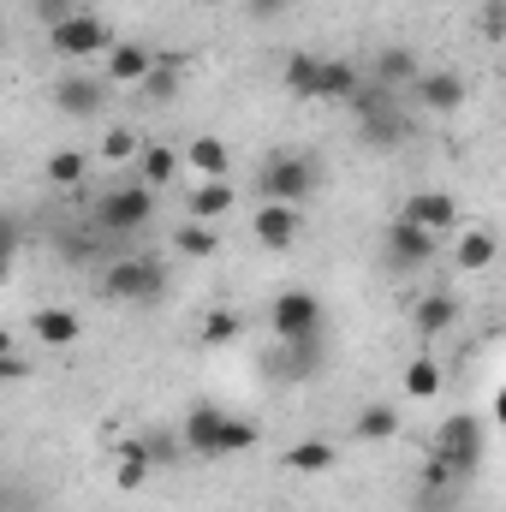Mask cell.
Segmentation results:
<instances>
[{"label": "cell", "mask_w": 506, "mask_h": 512, "mask_svg": "<svg viewBox=\"0 0 506 512\" xmlns=\"http://www.w3.org/2000/svg\"><path fill=\"white\" fill-rule=\"evenodd\" d=\"M179 447H185V459H239V453L262 447V429L239 411H221L215 399H197L179 423Z\"/></svg>", "instance_id": "1"}, {"label": "cell", "mask_w": 506, "mask_h": 512, "mask_svg": "<svg viewBox=\"0 0 506 512\" xmlns=\"http://www.w3.org/2000/svg\"><path fill=\"white\" fill-rule=\"evenodd\" d=\"M239 328H245L239 310H209V316H203V346H233Z\"/></svg>", "instance_id": "31"}, {"label": "cell", "mask_w": 506, "mask_h": 512, "mask_svg": "<svg viewBox=\"0 0 506 512\" xmlns=\"http://www.w3.org/2000/svg\"><path fill=\"white\" fill-rule=\"evenodd\" d=\"M90 221H96L108 239L143 233V227L155 221V191H149V185H114V191H102V197H96Z\"/></svg>", "instance_id": "7"}, {"label": "cell", "mask_w": 506, "mask_h": 512, "mask_svg": "<svg viewBox=\"0 0 506 512\" xmlns=\"http://www.w3.org/2000/svg\"><path fill=\"white\" fill-rule=\"evenodd\" d=\"M441 393V364L435 358H411L405 364V399H435Z\"/></svg>", "instance_id": "30"}, {"label": "cell", "mask_w": 506, "mask_h": 512, "mask_svg": "<svg viewBox=\"0 0 506 512\" xmlns=\"http://www.w3.org/2000/svg\"><path fill=\"white\" fill-rule=\"evenodd\" d=\"M30 340H36L42 352H66V346L84 340V316L66 310V304H42V310L30 316Z\"/></svg>", "instance_id": "12"}, {"label": "cell", "mask_w": 506, "mask_h": 512, "mask_svg": "<svg viewBox=\"0 0 506 512\" xmlns=\"http://www.w3.org/2000/svg\"><path fill=\"white\" fill-rule=\"evenodd\" d=\"M227 209H239V191H233L227 179H197V191L185 197V215H191V221H203V227L227 221Z\"/></svg>", "instance_id": "16"}, {"label": "cell", "mask_w": 506, "mask_h": 512, "mask_svg": "<svg viewBox=\"0 0 506 512\" xmlns=\"http://www.w3.org/2000/svg\"><path fill=\"white\" fill-rule=\"evenodd\" d=\"M483 459H489V423H483L477 411H453V417L435 429V465H441L453 483H465Z\"/></svg>", "instance_id": "2"}, {"label": "cell", "mask_w": 506, "mask_h": 512, "mask_svg": "<svg viewBox=\"0 0 506 512\" xmlns=\"http://www.w3.org/2000/svg\"><path fill=\"white\" fill-rule=\"evenodd\" d=\"M12 382H30V358L24 352H6L0 358V387H12Z\"/></svg>", "instance_id": "35"}, {"label": "cell", "mask_w": 506, "mask_h": 512, "mask_svg": "<svg viewBox=\"0 0 506 512\" xmlns=\"http://www.w3.org/2000/svg\"><path fill=\"white\" fill-rule=\"evenodd\" d=\"M179 66H185L179 54H155V66H149V78H143L137 90H143L149 102H173V96H179V78H185Z\"/></svg>", "instance_id": "27"}, {"label": "cell", "mask_w": 506, "mask_h": 512, "mask_svg": "<svg viewBox=\"0 0 506 512\" xmlns=\"http://www.w3.org/2000/svg\"><path fill=\"white\" fill-rule=\"evenodd\" d=\"M179 167H191L197 179H227V167H233V149L221 143V137H191L185 149H179Z\"/></svg>", "instance_id": "19"}, {"label": "cell", "mask_w": 506, "mask_h": 512, "mask_svg": "<svg viewBox=\"0 0 506 512\" xmlns=\"http://www.w3.org/2000/svg\"><path fill=\"white\" fill-rule=\"evenodd\" d=\"M358 137H364L370 149H399V143H411V114L399 108V114H387V120H370V126H358Z\"/></svg>", "instance_id": "29"}, {"label": "cell", "mask_w": 506, "mask_h": 512, "mask_svg": "<svg viewBox=\"0 0 506 512\" xmlns=\"http://www.w3.org/2000/svg\"><path fill=\"white\" fill-rule=\"evenodd\" d=\"M137 149H143V137L131 126H108L102 131V161H137Z\"/></svg>", "instance_id": "32"}, {"label": "cell", "mask_w": 506, "mask_h": 512, "mask_svg": "<svg viewBox=\"0 0 506 512\" xmlns=\"http://www.w3.org/2000/svg\"><path fill=\"white\" fill-rule=\"evenodd\" d=\"M6 352H18V340H12V328H0V358H6Z\"/></svg>", "instance_id": "37"}, {"label": "cell", "mask_w": 506, "mask_h": 512, "mask_svg": "<svg viewBox=\"0 0 506 512\" xmlns=\"http://www.w3.org/2000/svg\"><path fill=\"white\" fill-rule=\"evenodd\" d=\"M18 251H24V221L12 209H0V274L18 262Z\"/></svg>", "instance_id": "33"}, {"label": "cell", "mask_w": 506, "mask_h": 512, "mask_svg": "<svg viewBox=\"0 0 506 512\" xmlns=\"http://www.w3.org/2000/svg\"><path fill=\"white\" fill-rule=\"evenodd\" d=\"M495 256H501L495 227H459V233H453V262H459V274H483Z\"/></svg>", "instance_id": "17"}, {"label": "cell", "mask_w": 506, "mask_h": 512, "mask_svg": "<svg viewBox=\"0 0 506 512\" xmlns=\"http://www.w3.org/2000/svg\"><path fill=\"white\" fill-rule=\"evenodd\" d=\"M483 30H489V36H501V0H489V6H483Z\"/></svg>", "instance_id": "36"}, {"label": "cell", "mask_w": 506, "mask_h": 512, "mask_svg": "<svg viewBox=\"0 0 506 512\" xmlns=\"http://www.w3.org/2000/svg\"><path fill=\"white\" fill-rule=\"evenodd\" d=\"M48 48L66 60V66H90V60H102L108 48H114V30H108V18H96V12H66V18H54L48 24Z\"/></svg>", "instance_id": "5"}, {"label": "cell", "mask_w": 506, "mask_h": 512, "mask_svg": "<svg viewBox=\"0 0 506 512\" xmlns=\"http://www.w3.org/2000/svg\"><path fill=\"white\" fill-rule=\"evenodd\" d=\"M316 185H322L316 155H268V161L256 167V197H262V203L298 209L304 197H316Z\"/></svg>", "instance_id": "4"}, {"label": "cell", "mask_w": 506, "mask_h": 512, "mask_svg": "<svg viewBox=\"0 0 506 512\" xmlns=\"http://www.w3.org/2000/svg\"><path fill=\"white\" fill-rule=\"evenodd\" d=\"M102 60H108L102 78H108L114 90H137V84L149 78V66H155V48H143V42H114Z\"/></svg>", "instance_id": "13"}, {"label": "cell", "mask_w": 506, "mask_h": 512, "mask_svg": "<svg viewBox=\"0 0 506 512\" xmlns=\"http://www.w3.org/2000/svg\"><path fill=\"white\" fill-rule=\"evenodd\" d=\"M137 185H149V191H161V185H173V173H179V149L173 143H143L137 149Z\"/></svg>", "instance_id": "24"}, {"label": "cell", "mask_w": 506, "mask_h": 512, "mask_svg": "<svg viewBox=\"0 0 506 512\" xmlns=\"http://www.w3.org/2000/svg\"><path fill=\"white\" fill-rule=\"evenodd\" d=\"M399 429H405V417H399V405H387V399L364 405L358 423H352V435H358L364 447H387V441H399Z\"/></svg>", "instance_id": "20"}, {"label": "cell", "mask_w": 506, "mask_h": 512, "mask_svg": "<svg viewBox=\"0 0 506 512\" xmlns=\"http://www.w3.org/2000/svg\"><path fill=\"white\" fill-rule=\"evenodd\" d=\"M334 459H340V447L328 435H304L298 447H286V471L292 477H322V471H334Z\"/></svg>", "instance_id": "21"}, {"label": "cell", "mask_w": 506, "mask_h": 512, "mask_svg": "<svg viewBox=\"0 0 506 512\" xmlns=\"http://www.w3.org/2000/svg\"><path fill=\"white\" fill-rule=\"evenodd\" d=\"M256 12H274V6H280V0H251Z\"/></svg>", "instance_id": "38"}, {"label": "cell", "mask_w": 506, "mask_h": 512, "mask_svg": "<svg viewBox=\"0 0 506 512\" xmlns=\"http://www.w3.org/2000/svg\"><path fill=\"white\" fill-rule=\"evenodd\" d=\"M399 221H411V227H423V233H435V239H447V233L465 227L453 191H411V197L399 203Z\"/></svg>", "instance_id": "10"}, {"label": "cell", "mask_w": 506, "mask_h": 512, "mask_svg": "<svg viewBox=\"0 0 506 512\" xmlns=\"http://www.w3.org/2000/svg\"><path fill=\"white\" fill-rule=\"evenodd\" d=\"M102 292L114 304H137V310H155L167 298V262L161 256H114L102 268Z\"/></svg>", "instance_id": "3"}, {"label": "cell", "mask_w": 506, "mask_h": 512, "mask_svg": "<svg viewBox=\"0 0 506 512\" xmlns=\"http://www.w3.org/2000/svg\"><path fill=\"white\" fill-rule=\"evenodd\" d=\"M0 48H6V18H0Z\"/></svg>", "instance_id": "39"}, {"label": "cell", "mask_w": 506, "mask_h": 512, "mask_svg": "<svg viewBox=\"0 0 506 512\" xmlns=\"http://www.w3.org/2000/svg\"><path fill=\"white\" fill-rule=\"evenodd\" d=\"M268 328H274V340H280V346L322 340V334H328V310H322V298H316V292L286 286V292L268 304Z\"/></svg>", "instance_id": "6"}, {"label": "cell", "mask_w": 506, "mask_h": 512, "mask_svg": "<svg viewBox=\"0 0 506 512\" xmlns=\"http://www.w3.org/2000/svg\"><path fill=\"white\" fill-rule=\"evenodd\" d=\"M149 471H155V465H149L143 435H137V441H120V459H114V489H120V495H137V489L149 483Z\"/></svg>", "instance_id": "23"}, {"label": "cell", "mask_w": 506, "mask_h": 512, "mask_svg": "<svg viewBox=\"0 0 506 512\" xmlns=\"http://www.w3.org/2000/svg\"><path fill=\"white\" fill-rule=\"evenodd\" d=\"M358 84H364V66L358 60H322V102H352L358 96Z\"/></svg>", "instance_id": "25"}, {"label": "cell", "mask_w": 506, "mask_h": 512, "mask_svg": "<svg viewBox=\"0 0 506 512\" xmlns=\"http://www.w3.org/2000/svg\"><path fill=\"white\" fill-rule=\"evenodd\" d=\"M108 96H114V84L102 72H60L54 78V108L66 120H102L108 114Z\"/></svg>", "instance_id": "8"}, {"label": "cell", "mask_w": 506, "mask_h": 512, "mask_svg": "<svg viewBox=\"0 0 506 512\" xmlns=\"http://www.w3.org/2000/svg\"><path fill=\"white\" fill-rule=\"evenodd\" d=\"M381 251H387V268L393 274H417V268H429L441 256V239L423 233V227H411V221H393L387 239H381Z\"/></svg>", "instance_id": "9"}, {"label": "cell", "mask_w": 506, "mask_h": 512, "mask_svg": "<svg viewBox=\"0 0 506 512\" xmlns=\"http://www.w3.org/2000/svg\"><path fill=\"white\" fill-rule=\"evenodd\" d=\"M42 173H48L54 191H78L84 173H90V155H84V149H54V155L42 161Z\"/></svg>", "instance_id": "26"}, {"label": "cell", "mask_w": 506, "mask_h": 512, "mask_svg": "<svg viewBox=\"0 0 506 512\" xmlns=\"http://www.w3.org/2000/svg\"><path fill=\"white\" fill-rule=\"evenodd\" d=\"M173 251H179V256H191V262H209V256H221V227L185 221V227L173 233Z\"/></svg>", "instance_id": "28"}, {"label": "cell", "mask_w": 506, "mask_h": 512, "mask_svg": "<svg viewBox=\"0 0 506 512\" xmlns=\"http://www.w3.org/2000/svg\"><path fill=\"white\" fill-rule=\"evenodd\" d=\"M417 72H423V66H417V54L393 42V48H381L376 60H370V72H364V78H370V84H381V90H393V96H399V90H411V78H417Z\"/></svg>", "instance_id": "18"}, {"label": "cell", "mask_w": 506, "mask_h": 512, "mask_svg": "<svg viewBox=\"0 0 506 512\" xmlns=\"http://www.w3.org/2000/svg\"><path fill=\"white\" fill-rule=\"evenodd\" d=\"M465 96H471V84H465L459 72H417V78H411V102H417L423 114H459Z\"/></svg>", "instance_id": "11"}, {"label": "cell", "mask_w": 506, "mask_h": 512, "mask_svg": "<svg viewBox=\"0 0 506 512\" xmlns=\"http://www.w3.org/2000/svg\"><path fill=\"white\" fill-rule=\"evenodd\" d=\"M459 316H465V310H459V298H453V292H423V298L411 304V322H417V334H423V340L453 334V328H459Z\"/></svg>", "instance_id": "15"}, {"label": "cell", "mask_w": 506, "mask_h": 512, "mask_svg": "<svg viewBox=\"0 0 506 512\" xmlns=\"http://www.w3.org/2000/svg\"><path fill=\"white\" fill-rule=\"evenodd\" d=\"M251 233L262 251H292L298 245V209H286V203H262L251 215Z\"/></svg>", "instance_id": "14"}, {"label": "cell", "mask_w": 506, "mask_h": 512, "mask_svg": "<svg viewBox=\"0 0 506 512\" xmlns=\"http://www.w3.org/2000/svg\"><path fill=\"white\" fill-rule=\"evenodd\" d=\"M280 84H286V96H298V102H322V54H292V60L280 66Z\"/></svg>", "instance_id": "22"}, {"label": "cell", "mask_w": 506, "mask_h": 512, "mask_svg": "<svg viewBox=\"0 0 506 512\" xmlns=\"http://www.w3.org/2000/svg\"><path fill=\"white\" fill-rule=\"evenodd\" d=\"M143 447H149V465H179L185 459V447L173 435H143Z\"/></svg>", "instance_id": "34"}]
</instances>
